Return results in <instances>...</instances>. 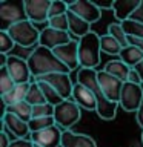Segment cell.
Masks as SVG:
<instances>
[{
    "label": "cell",
    "mask_w": 143,
    "mask_h": 147,
    "mask_svg": "<svg viewBox=\"0 0 143 147\" xmlns=\"http://www.w3.org/2000/svg\"><path fill=\"white\" fill-rule=\"evenodd\" d=\"M28 64H29L32 78H39L43 75L55 72H63V74H71V71L55 57V54L48 48L37 46L35 51L28 57Z\"/></svg>",
    "instance_id": "6da1fadb"
},
{
    "label": "cell",
    "mask_w": 143,
    "mask_h": 147,
    "mask_svg": "<svg viewBox=\"0 0 143 147\" xmlns=\"http://www.w3.org/2000/svg\"><path fill=\"white\" fill-rule=\"evenodd\" d=\"M6 32L14 40L16 46L25 48V49H32V48H37V46H39L42 31L34 25V23H31L29 20H23V22L11 25L6 29Z\"/></svg>",
    "instance_id": "7a4b0ae2"
},
{
    "label": "cell",
    "mask_w": 143,
    "mask_h": 147,
    "mask_svg": "<svg viewBox=\"0 0 143 147\" xmlns=\"http://www.w3.org/2000/svg\"><path fill=\"white\" fill-rule=\"evenodd\" d=\"M100 35L95 32H89L78 40V61L80 67L95 69L100 63Z\"/></svg>",
    "instance_id": "3957f363"
},
{
    "label": "cell",
    "mask_w": 143,
    "mask_h": 147,
    "mask_svg": "<svg viewBox=\"0 0 143 147\" xmlns=\"http://www.w3.org/2000/svg\"><path fill=\"white\" fill-rule=\"evenodd\" d=\"M80 117H82V110L72 100H65L55 106L54 119H55V124L62 130H71L74 124L78 123Z\"/></svg>",
    "instance_id": "277c9868"
},
{
    "label": "cell",
    "mask_w": 143,
    "mask_h": 147,
    "mask_svg": "<svg viewBox=\"0 0 143 147\" xmlns=\"http://www.w3.org/2000/svg\"><path fill=\"white\" fill-rule=\"evenodd\" d=\"M0 20L3 23L2 31H6L14 23L28 20L25 11V0H18V2L2 0L0 2Z\"/></svg>",
    "instance_id": "5b68a950"
},
{
    "label": "cell",
    "mask_w": 143,
    "mask_h": 147,
    "mask_svg": "<svg viewBox=\"0 0 143 147\" xmlns=\"http://www.w3.org/2000/svg\"><path fill=\"white\" fill-rule=\"evenodd\" d=\"M143 101V86L126 81L123 84L118 106L126 112H137Z\"/></svg>",
    "instance_id": "8992f818"
},
{
    "label": "cell",
    "mask_w": 143,
    "mask_h": 147,
    "mask_svg": "<svg viewBox=\"0 0 143 147\" xmlns=\"http://www.w3.org/2000/svg\"><path fill=\"white\" fill-rule=\"evenodd\" d=\"M32 81H45L49 86H52L55 90L62 95L63 100H71L72 98V90H74V84L71 80L69 74H63V72H55V74H49V75H43L39 78H32Z\"/></svg>",
    "instance_id": "52a82bcc"
},
{
    "label": "cell",
    "mask_w": 143,
    "mask_h": 147,
    "mask_svg": "<svg viewBox=\"0 0 143 147\" xmlns=\"http://www.w3.org/2000/svg\"><path fill=\"white\" fill-rule=\"evenodd\" d=\"M52 0H25V11L26 17L31 23L39 28V25L48 26V14Z\"/></svg>",
    "instance_id": "ba28073f"
},
{
    "label": "cell",
    "mask_w": 143,
    "mask_h": 147,
    "mask_svg": "<svg viewBox=\"0 0 143 147\" xmlns=\"http://www.w3.org/2000/svg\"><path fill=\"white\" fill-rule=\"evenodd\" d=\"M2 130H6L12 136V140H28L31 136L29 123H25L9 112L2 113Z\"/></svg>",
    "instance_id": "9c48e42d"
},
{
    "label": "cell",
    "mask_w": 143,
    "mask_h": 147,
    "mask_svg": "<svg viewBox=\"0 0 143 147\" xmlns=\"http://www.w3.org/2000/svg\"><path fill=\"white\" fill-rule=\"evenodd\" d=\"M6 69L9 72V75L14 80L16 84H23V83H31L32 81V74L29 69L26 60H23L22 57L17 55H8V61H6Z\"/></svg>",
    "instance_id": "30bf717a"
},
{
    "label": "cell",
    "mask_w": 143,
    "mask_h": 147,
    "mask_svg": "<svg viewBox=\"0 0 143 147\" xmlns=\"http://www.w3.org/2000/svg\"><path fill=\"white\" fill-rule=\"evenodd\" d=\"M97 78H99V84L101 92L105 94V96L109 101H114V103H118L120 101V95H122V89L125 83L118 78L112 77L111 74L105 72V71H99L97 74Z\"/></svg>",
    "instance_id": "8fae6325"
},
{
    "label": "cell",
    "mask_w": 143,
    "mask_h": 147,
    "mask_svg": "<svg viewBox=\"0 0 143 147\" xmlns=\"http://www.w3.org/2000/svg\"><path fill=\"white\" fill-rule=\"evenodd\" d=\"M52 52L71 72L80 66V61H78V40L77 38H72L69 43L55 48Z\"/></svg>",
    "instance_id": "7c38bea8"
},
{
    "label": "cell",
    "mask_w": 143,
    "mask_h": 147,
    "mask_svg": "<svg viewBox=\"0 0 143 147\" xmlns=\"http://www.w3.org/2000/svg\"><path fill=\"white\" fill-rule=\"evenodd\" d=\"M68 3H69V11L77 14L78 17L86 20L89 25L100 20L101 11L95 6L92 0H74V2H68Z\"/></svg>",
    "instance_id": "4fadbf2b"
},
{
    "label": "cell",
    "mask_w": 143,
    "mask_h": 147,
    "mask_svg": "<svg viewBox=\"0 0 143 147\" xmlns=\"http://www.w3.org/2000/svg\"><path fill=\"white\" fill-rule=\"evenodd\" d=\"M62 135L63 130L57 124L52 127H48L40 132H32L29 140L34 144H39L42 147H62Z\"/></svg>",
    "instance_id": "5bb4252c"
},
{
    "label": "cell",
    "mask_w": 143,
    "mask_h": 147,
    "mask_svg": "<svg viewBox=\"0 0 143 147\" xmlns=\"http://www.w3.org/2000/svg\"><path fill=\"white\" fill-rule=\"evenodd\" d=\"M72 40V37L69 32L65 31H57L52 29V28H43L40 32V40H39V46H43V48H48L51 51H54L59 46H63L69 43Z\"/></svg>",
    "instance_id": "9a60e30c"
},
{
    "label": "cell",
    "mask_w": 143,
    "mask_h": 147,
    "mask_svg": "<svg viewBox=\"0 0 143 147\" xmlns=\"http://www.w3.org/2000/svg\"><path fill=\"white\" fill-rule=\"evenodd\" d=\"M80 109H85L88 112H95L97 110V98L94 95V92H91L88 87L76 83L74 84V90H72V98Z\"/></svg>",
    "instance_id": "2e32d148"
},
{
    "label": "cell",
    "mask_w": 143,
    "mask_h": 147,
    "mask_svg": "<svg viewBox=\"0 0 143 147\" xmlns=\"http://www.w3.org/2000/svg\"><path fill=\"white\" fill-rule=\"evenodd\" d=\"M62 147H97L94 138L85 133H76L72 130H63Z\"/></svg>",
    "instance_id": "e0dca14e"
},
{
    "label": "cell",
    "mask_w": 143,
    "mask_h": 147,
    "mask_svg": "<svg viewBox=\"0 0 143 147\" xmlns=\"http://www.w3.org/2000/svg\"><path fill=\"white\" fill-rule=\"evenodd\" d=\"M140 5V0H114L112 11L115 18L122 23L125 20H129L132 17V14L136 12V9Z\"/></svg>",
    "instance_id": "ac0fdd59"
},
{
    "label": "cell",
    "mask_w": 143,
    "mask_h": 147,
    "mask_svg": "<svg viewBox=\"0 0 143 147\" xmlns=\"http://www.w3.org/2000/svg\"><path fill=\"white\" fill-rule=\"evenodd\" d=\"M68 22H69V34H71L72 38L80 40L82 37H85L86 34L91 32L89 23L71 11H68Z\"/></svg>",
    "instance_id": "d6986e66"
},
{
    "label": "cell",
    "mask_w": 143,
    "mask_h": 147,
    "mask_svg": "<svg viewBox=\"0 0 143 147\" xmlns=\"http://www.w3.org/2000/svg\"><path fill=\"white\" fill-rule=\"evenodd\" d=\"M31 87V83H23V84H16V87L6 95H2V101H3V107L6 109L9 106L18 103V101H25L28 90Z\"/></svg>",
    "instance_id": "ffe728a7"
},
{
    "label": "cell",
    "mask_w": 143,
    "mask_h": 147,
    "mask_svg": "<svg viewBox=\"0 0 143 147\" xmlns=\"http://www.w3.org/2000/svg\"><path fill=\"white\" fill-rule=\"evenodd\" d=\"M103 71L111 74V75L115 77V78H118V80H122L123 83H126L131 67H129L128 64H125L120 58H115V60H111V61H108L105 64Z\"/></svg>",
    "instance_id": "44dd1931"
},
{
    "label": "cell",
    "mask_w": 143,
    "mask_h": 147,
    "mask_svg": "<svg viewBox=\"0 0 143 147\" xmlns=\"http://www.w3.org/2000/svg\"><path fill=\"white\" fill-rule=\"evenodd\" d=\"M118 57L125 64H128L129 67H136L140 61H143V52L138 48L131 46V45L126 46V48H123Z\"/></svg>",
    "instance_id": "7402d4cb"
},
{
    "label": "cell",
    "mask_w": 143,
    "mask_h": 147,
    "mask_svg": "<svg viewBox=\"0 0 143 147\" xmlns=\"http://www.w3.org/2000/svg\"><path fill=\"white\" fill-rule=\"evenodd\" d=\"M3 112H9V113L16 115V117L23 119L25 123H29L32 119V106L29 103H26V101H18V103L6 107Z\"/></svg>",
    "instance_id": "603a6c76"
},
{
    "label": "cell",
    "mask_w": 143,
    "mask_h": 147,
    "mask_svg": "<svg viewBox=\"0 0 143 147\" xmlns=\"http://www.w3.org/2000/svg\"><path fill=\"white\" fill-rule=\"evenodd\" d=\"M100 48H101V52L108 55H120L123 46L114 37H111L109 34H105V35H100Z\"/></svg>",
    "instance_id": "cb8c5ba5"
},
{
    "label": "cell",
    "mask_w": 143,
    "mask_h": 147,
    "mask_svg": "<svg viewBox=\"0 0 143 147\" xmlns=\"http://www.w3.org/2000/svg\"><path fill=\"white\" fill-rule=\"evenodd\" d=\"M35 83H39L40 89H42V92H43V96H45L46 103H49L52 106H57V104L62 103V101H65L62 98V95H60L52 86H49L48 83H45V81H35Z\"/></svg>",
    "instance_id": "d4e9b609"
},
{
    "label": "cell",
    "mask_w": 143,
    "mask_h": 147,
    "mask_svg": "<svg viewBox=\"0 0 143 147\" xmlns=\"http://www.w3.org/2000/svg\"><path fill=\"white\" fill-rule=\"evenodd\" d=\"M25 101H26V103H29L32 107H34V106H39V104H45L46 103V100H45V96H43V92H42L39 83L31 81V87H29V90H28V95H26V100Z\"/></svg>",
    "instance_id": "484cf974"
},
{
    "label": "cell",
    "mask_w": 143,
    "mask_h": 147,
    "mask_svg": "<svg viewBox=\"0 0 143 147\" xmlns=\"http://www.w3.org/2000/svg\"><path fill=\"white\" fill-rule=\"evenodd\" d=\"M123 31L128 37H134V38H143V23H138L136 20H125L122 22Z\"/></svg>",
    "instance_id": "4316f807"
},
{
    "label": "cell",
    "mask_w": 143,
    "mask_h": 147,
    "mask_svg": "<svg viewBox=\"0 0 143 147\" xmlns=\"http://www.w3.org/2000/svg\"><path fill=\"white\" fill-rule=\"evenodd\" d=\"M14 87H16V83L9 75L6 66H2L0 67V95L9 94Z\"/></svg>",
    "instance_id": "83f0119b"
},
{
    "label": "cell",
    "mask_w": 143,
    "mask_h": 147,
    "mask_svg": "<svg viewBox=\"0 0 143 147\" xmlns=\"http://www.w3.org/2000/svg\"><path fill=\"white\" fill-rule=\"evenodd\" d=\"M108 34H109L111 37H114V38L117 40L118 43L123 46V48L129 46V43H128V35L125 34L122 23H111V25H108Z\"/></svg>",
    "instance_id": "f1b7e54d"
},
{
    "label": "cell",
    "mask_w": 143,
    "mask_h": 147,
    "mask_svg": "<svg viewBox=\"0 0 143 147\" xmlns=\"http://www.w3.org/2000/svg\"><path fill=\"white\" fill-rule=\"evenodd\" d=\"M52 126H55V119H54V117H46V118H32L31 121H29L31 133H32V132L45 130V129L52 127Z\"/></svg>",
    "instance_id": "f546056e"
},
{
    "label": "cell",
    "mask_w": 143,
    "mask_h": 147,
    "mask_svg": "<svg viewBox=\"0 0 143 147\" xmlns=\"http://www.w3.org/2000/svg\"><path fill=\"white\" fill-rule=\"evenodd\" d=\"M69 11V3L63 2V0H52L51 2V8H49V14L48 17H59V16H65Z\"/></svg>",
    "instance_id": "4dcf8cb0"
},
{
    "label": "cell",
    "mask_w": 143,
    "mask_h": 147,
    "mask_svg": "<svg viewBox=\"0 0 143 147\" xmlns=\"http://www.w3.org/2000/svg\"><path fill=\"white\" fill-rule=\"evenodd\" d=\"M54 110L55 106L45 103V104H39L32 107V118H46V117H54Z\"/></svg>",
    "instance_id": "1f68e13d"
},
{
    "label": "cell",
    "mask_w": 143,
    "mask_h": 147,
    "mask_svg": "<svg viewBox=\"0 0 143 147\" xmlns=\"http://www.w3.org/2000/svg\"><path fill=\"white\" fill-rule=\"evenodd\" d=\"M48 26L57 31H65L69 32V22H68V14L65 16H59V17H52L48 20Z\"/></svg>",
    "instance_id": "d6a6232c"
},
{
    "label": "cell",
    "mask_w": 143,
    "mask_h": 147,
    "mask_svg": "<svg viewBox=\"0 0 143 147\" xmlns=\"http://www.w3.org/2000/svg\"><path fill=\"white\" fill-rule=\"evenodd\" d=\"M16 48L14 40L9 37L6 31H0V54H9L12 52V49Z\"/></svg>",
    "instance_id": "836d02e7"
},
{
    "label": "cell",
    "mask_w": 143,
    "mask_h": 147,
    "mask_svg": "<svg viewBox=\"0 0 143 147\" xmlns=\"http://www.w3.org/2000/svg\"><path fill=\"white\" fill-rule=\"evenodd\" d=\"M12 141H14L12 136L9 135L6 130H2V132H0V147H9Z\"/></svg>",
    "instance_id": "e575fe53"
},
{
    "label": "cell",
    "mask_w": 143,
    "mask_h": 147,
    "mask_svg": "<svg viewBox=\"0 0 143 147\" xmlns=\"http://www.w3.org/2000/svg\"><path fill=\"white\" fill-rule=\"evenodd\" d=\"M128 81H129V83H134V84H142V86H143L142 78H140V75H138V72H137L134 67H131V71H129Z\"/></svg>",
    "instance_id": "d590c367"
},
{
    "label": "cell",
    "mask_w": 143,
    "mask_h": 147,
    "mask_svg": "<svg viewBox=\"0 0 143 147\" xmlns=\"http://www.w3.org/2000/svg\"><path fill=\"white\" fill-rule=\"evenodd\" d=\"M9 147H34V142L29 138L28 140H14Z\"/></svg>",
    "instance_id": "8d00e7d4"
},
{
    "label": "cell",
    "mask_w": 143,
    "mask_h": 147,
    "mask_svg": "<svg viewBox=\"0 0 143 147\" xmlns=\"http://www.w3.org/2000/svg\"><path fill=\"white\" fill-rule=\"evenodd\" d=\"M131 20H136L138 23H143V0H140V5H138V8L136 9V12L132 14Z\"/></svg>",
    "instance_id": "74e56055"
},
{
    "label": "cell",
    "mask_w": 143,
    "mask_h": 147,
    "mask_svg": "<svg viewBox=\"0 0 143 147\" xmlns=\"http://www.w3.org/2000/svg\"><path fill=\"white\" fill-rule=\"evenodd\" d=\"M94 5L100 11H105V9H112V5H114V0H108V2H100V0H92Z\"/></svg>",
    "instance_id": "f35d334b"
},
{
    "label": "cell",
    "mask_w": 143,
    "mask_h": 147,
    "mask_svg": "<svg viewBox=\"0 0 143 147\" xmlns=\"http://www.w3.org/2000/svg\"><path fill=\"white\" fill-rule=\"evenodd\" d=\"M128 43L131 46H136L143 52V38H134V37H128Z\"/></svg>",
    "instance_id": "ab89813d"
},
{
    "label": "cell",
    "mask_w": 143,
    "mask_h": 147,
    "mask_svg": "<svg viewBox=\"0 0 143 147\" xmlns=\"http://www.w3.org/2000/svg\"><path fill=\"white\" fill-rule=\"evenodd\" d=\"M136 119H137L138 126L143 129V101H142V104H140V107H138V110L136 112Z\"/></svg>",
    "instance_id": "60d3db41"
},
{
    "label": "cell",
    "mask_w": 143,
    "mask_h": 147,
    "mask_svg": "<svg viewBox=\"0 0 143 147\" xmlns=\"http://www.w3.org/2000/svg\"><path fill=\"white\" fill-rule=\"evenodd\" d=\"M134 69H136V71L138 72V75H140V78H142V83H143V61H140Z\"/></svg>",
    "instance_id": "b9f144b4"
},
{
    "label": "cell",
    "mask_w": 143,
    "mask_h": 147,
    "mask_svg": "<svg viewBox=\"0 0 143 147\" xmlns=\"http://www.w3.org/2000/svg\"><path fill=\"white\" fill-rule=\"evenodd\" d=\"M142 144H143V132H142Z\"/></svg>",
    "instance_id": "7bdbcfd3"
},
{
    "label": "cell",
    "mask_w": 143,
    "mask_h": 147,
    "mask_svg": "<svg viewBox=\"0 0 143 147\" xmlns=\"http://www.w3.org/2000/svg\"><path fill=\"white\" fill-rule=\"evenodd\" d=\"M34 147H42V146H39V144H34Z\"/></svg>",
    "instance_id": "ee69618b"
}]
</instances>
